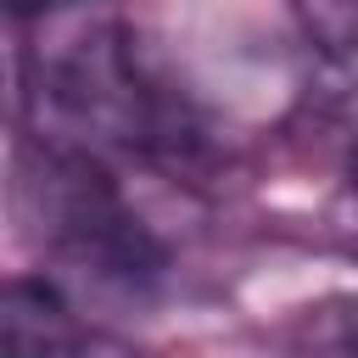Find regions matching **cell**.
I'll use <instances>...</instances> for the list:
<instances>
[{
	"label": "cell",
	"mask_w": 358,
	"mask_h": 358,
	"mask_svg": "<svg viewBox=\"0 0 358 358\" xmlns=\"http://www.w3.org/2000/svg\"><path fill=\"white\" fill-rule=\"evenodd\" d=\"M17 201L34 235L78 274L123 291H145L162 274V246L145 235V224L129 213V201L90 151H67V145L22 151Z\"/></svg>",
	"instance_id": "1"
},
{
	"label": "cell",
	"mask_w": 358,
	"mask_h": 358,
	"mask_svg": "<svg viewBox=\"0 0 358 358\" xmlns=\"http://www.w3.org/2000/svg\"><path fill=\"white\" fill-rule=\"evenodd\" d=\"M90 341L50 280H11L0 302V358H84Z\"/></svg>",
	"instance_id": "2"
},
{
	"label": "cell",
	"mask_w": 358,
	"mask_h": 358,
	"mask_svg": "<svg viewBox=\"0 0 358 358\" xmlns=\"http://www.w3.org/2000/svg\"><path fill=\"white\" fill-rule=\"evenodd\" d=\"M45 6H56V0H11V11H17V17H28V11H45Z\"/></svg>",
	"instance_id": "3"
}]
</instances>
